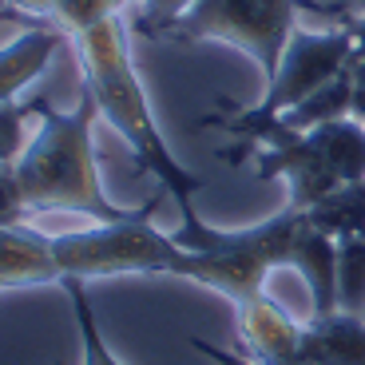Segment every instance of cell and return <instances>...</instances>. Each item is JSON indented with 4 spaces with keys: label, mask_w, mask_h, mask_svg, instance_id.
Segmentation results:
<instances>
[{
    "label": "cell",
    "mask_w": 365,
    "mask_h": 365,
    "mask_svg": "<svg viewBox=\"0 0 365 365\" xmlns=\"http://www.w3.org/2000/svg\"><path fill=\"white\" fill-rule=\"evenodd\" d=\"M32 111L40 115V128L24 147V155L12 163L28 215L64 210V215H83L91 222H123L151 207V202L135 210L119 207L103 191L100 163H96V135H91L100 103L88 88H80V100L72 111L52 108L44 96L32 100Z\"/></svg>",
    "instance_id": "cell-1"
},
{
    "label": "cell",
    "mask_w": 365,
    "mask_h": 365,
    "mask_svg": "<svg viewBox=\"0 0 365 365\" xmlns=\"http://www.w3.org/2000/svg\"><path fill=\"white\" fill-rule=\"evenodd\" d=\"M76 52H80V72H83V88L96 96L100 115L108 119L111 128L123 135V143L135 151L139 167L147 175H155L159 187L175 199L179 207V227H202V215L195 210V195L202 191V179L195 171L175 159V151L167 147L163 131H159L151 103H147L143 80L135 72L131 60V44H128V28L123 20L111 16L100 24L76 32Z\"/></svg>",
    "instance_id": "cell-2"
},
{
    "label": "cell",
    "mask_w": 365,
    "mask_h": 365,
    "mask_svg": "<svg viewBox=\"0 0 365 365\" xmlns=\"http://www.w3.org/2000/svg\"><path fill=\"white\" fill-rule=\"evenodd\" d=\"M155 202L123 222H91L83 230L52 235L56 274L64 278H115V274H175L187 278L191 250L179 247L175 235H163L151 222Z\"/></svg>",
    "instance_id": "cell-3"
},
{
    "label": "cell",
    "mask_w": 365,
    "mask_h": 365,
    "mask_svg": "<svg viewBox=\"0 0 365 365\" xmlns=\"http://www.w3.org/2000/svg\"><path fill=\"white\" fill-rule=\"evenodd\" d=\"M310 4L314 0H195L182 16L163 24H139V32L171 44H199V40L230 44L247 52L270 83L286 44L298 32V12Z\"/></svg>",
    "instance_id": "cell-4"
},
{
    "label": "cell",
    "mask_w": 365,
    "mask_h": 365,
    "mask_svg": "<svg viewBox=\"0 0 365 365\" xmlns=\"http://www.w3.org/2000/svg\"><path fill=\"white\" fill-rule=\"evenodd\" d=\"M349 64H354V36H349V28H326V32H302L298 28L290 36V44H286L274 80L266 83L262 100L255 103V111L282 115V111H290L306 96H314L318 88H326Z\"/></svg>",
    "instance_id": "cell-5"
},
{
    "label": "cell",
    "mask_w": 365,
    "mask_h": 365,
    "mask_svg": "<svg viewBox=\"0 0 365 365\" xmlns=\"http://www.w3.org/2000/svg\"><path fill=\"white\" fill-rule=\"evenodd\" d=\"M255 155V175L262 182L270 179H286V187H290V202L286 207L294 210H310L318 199H326L334 187H341L338 171L329 167V159L322 155L318 139L306 131V135H294L290 143H278V147H258L250 151L247 143L238 147H227V151H219V159H227V163H247V159Z\"/></svg>",
    "instance_id": "cell-6"
},
{
    "label": "cell",
    "mask_w": 365,
    "mask_h": 365,
    "mask_svg": "<svg viewBox=\"0 0 365 365\" xmlns=\"http://www.w3.org/2000/svg\"><path fill=\"white\" fill-rule=\"evenodd\" d=\"M238 334L258 365H310L302 357L306 326H298L266 290L238 302Z\"/></svg>",
    "instance_id": "cell-7"
},
{
    "label": "cell",
    "mask_w": 365,
    "mask_h": 365,
    "mask_svg": "<svg viewBox=\"0 0 365 365\" xmlns=\"http://www.w3.org/2000/svg\"><path fill=\"white\" fill-rule=\"evenodd\" d=\"M44 282H60L52 258V235L28 227V222L0 227V290Z\"/></svg>",
    "instance_id": "cell-8"
},
{
    "label": "cell",
    "mask_w": 365,
    "mask_h": 365,
    "mask_svg": "<svg viewBox=\"0 0 365 365\" xmlns=\"http://www.w3.org/2000/svg\"><path fill=\"white\" fill-rule=\"evenodd\" d=\"M68 44V32L56 24L24 28L16 40L0 48V103H12L28 83L44 76V68L52 64V56Z\"/></svg>",
    "instance_id": "cell-9"
},
{
    "label": "cell",
    "mask_w": 365,
    "mask_h": 365,
    "mask_svg": "<svg viewBox=\"0 0 365 365\" xmlns=\"http://www.w3.org/2000/svg\"><path fill=\"white\" fill-rule=\"evenodd\" d=\"M302 357L310 365H365V318L349 310L314 314L302 334Z\"/></svg>",
    "instance_id": "cell-10"
},
{
    "label": "cell",
    "mask_w": 365,
    "mask_h": 365,
    "mask_svg": "<svg viewBox=\"0 0 365 365\" xmlns=\"http://www.w3.org/2000/svg\"><path fill=\"white\" fill-rule=\"evenodd\" d=\"M290 266L302 274V282L310 286L314 314L338 310V238L314 230L310 219H306L298 230V242H294Z\"/></svg>",
    "instance_id": "cell-11"
},
{
    "label": "cell",
    "mask_w": 365,
    "mask_h": 365,
    "mask_svg": "<svg viewBox=\"0 0 365 365\" xmlns=\"http://www.w3.org/2000/svg\"><path fill=\"white\" fill-rule=\"evenodd\" d=\"M346 115H354V64L341 76H334L326 88H318L314 96L294 103L290 111H282V123L290 131L306 135V131L322 128V123H334V119H346Z\"/></svg>",
    "instance_id": "cell-12"
},
{
    "label": "cell",
    "mask_w": 365,
    "mask_h": 365,
    "mask_svg": "<svg viewBox=\"0 0 365 365\" xmlns=\"http://www.w3.org/2000/svg\"><path fill=\"white\" fill-rule=\"evenodd\" d=\"M314 230L329 238H354V235H365V179L357 182H341L326 199H318L310 210H306Z\"/></svg>",
    "instance_id": "cell-13"
},
{
    "label": "cell",
    "mask_w": 365,
    "mask_h": 365,
    "mask_svg": "<svg viewBox=\"0 0 365 365\" xmlns=\"http://www.w3.org/2000/svg\"><path fill=\"white\" fill-rule=\"evenodd\" d=\"M9 4L36 20H56V28H64L68 36H76L83 28L100 24V20L119 16V9L128 0H9Z\"/></svg>",
    "instance_id": "cell-14"
},
{
    "label": "cell",
    "mask_w": 365,
    "mask_h": 365,
    "mask_svg": "<svg viewBox=\"0 0 365 365\" xmlns=\"http://www.w3.org/2000/svg\"><path fill=\"white\" fill-rule=\"evenodd\" d=\"M64 294L72 302V314H76V329H80V349H83V365H123L115 354H111L108 338L100 329V318L91 310V298H88V282L83 278H64Z\"/></svg>",
    "instance_id": "cell-15"
},
{
    "label": "cell",
    "mask_w": 365,
    "mask_h": 365,
    "mask_svg": "<svg viewBox=\"0 0 365 365\" xmlns=\"http://www.w3.org/2000/svg\"><path fill=\"white\" fill-rule=\"evenodd\" d=\"M338 310L365 314V235L338 242Z\"/></svg>",
    "instance_id": "cell-16"
},
{
    "label": "cell",
    "mask_w": 365,
    "mask_h": 365,
    "mask_svg": "<svg viewBox=\"0 0 365 365\" xmlns=\"http://www.w3.org/2000/svg\"><path fill=\"white\" fill-rule=\"evenodd\" d=\"M28 111H32V100L28 103H0V163L12 167L20 155H24V147L32 143L28 139Z\"/></svg>",
    "instance_id": "cell-17"
},
{
    "label": "cell",
    "mask_w": 365,
    "mask_h": 365,
    "mask_svg": "<svg viewBox=\"0 0 365 365\" xmlns=\"http://www.w3.org/2000/svg\"><path fill=\"white\" fill-rule=\"evenodd\" d=\"M195 0H143V16L135 20V28L139 24H163V20H175V16H182V12L191 9Z\"/></svg>",
    "instance_id": "cell-18"
},
{
    "label": "cell",
    "mask_w": 365,
    "mask_h": 365,
    "mask_svg": "<svg viewBox=\"0 0 365 365\" xmlns=\"http://www.w3.org/2000/svg\"><path fill=\"white\" fill-rule=\"evenodd\" d=\"M191 346L199 349L202 357H210L215 365H258V361H247V357H238V354H230V349L215 346V341H202V338H191Z\"/></svg>",
    "instance_id": "cell-19"
},
{
    "label": "cell",
    "mask_w": 365,
    "mask_h": 365,
    "mask_svg": "<svg viewBox=\"0 0 365 365\" xmlns=\"http://www.w3.org/2000/svg\"><path fill=\"white\" fill-rule=\"evenodd\" d=\"M341 28H349L354 36V64H365V16H346Z\"/></svg>",
    "instance_id": "cell-20"
},
{
    "label": "cell",
    "mask_w": 365,
    "mask_h": 365,
    "mask_svg": "<svg viewBox=\"0 0 365 365\" xmlns=\"http://www.w3.org/2000/svg\"><path fill=\"white\" fill-rule=\"evenodd\" d=\"M354 119L365 123V64H354Z\"/></svg>",
    "instance_id": "cell-21"
},
{
    "label": "cell",
    "mask_w": 365,
    "mask_h": 365,
    "mask_svg": "<svg viewBox=\"0 0 365 365\" xmlns=\"http://www.w3.org/2000/svg\"><path fill=\"white\" fill-rule=\"evenodd\" d=\"M0 24H24V28H40L44 20L28 16V12H20V9H0Z\"/></svg>",
    "instance_id": "cell-22"
},
{
    "label": "cell",
    "mask_w": 365,
    "mask_h": 365,
    "mask_svg": "<svg viewBox=\"0 0 365 365\" xmlns=\"http://www.w3.org/2000/svg\"><path fill=\"white\" fill-rule=\"evenodd\" d=\"M0 9H12V4H9V0H0Z\"/></svg>",
    "instance_id": "cell-23"
},
{
    "label": "cell",
    "mask_w": 365,
    "mask_h": 365,
    "mask_svg": "<svg viewBox=\"0 0 365 365\" xmlns=\"http://www.w3.org/2000/svg\"><path fill=\"white\" fill-rule=\"evenodd\" d=\"M4 171H9V167H4V163H0V175H4Z\"/></svg>",
    "instance_id": "cell-24"
}]
</instances>
